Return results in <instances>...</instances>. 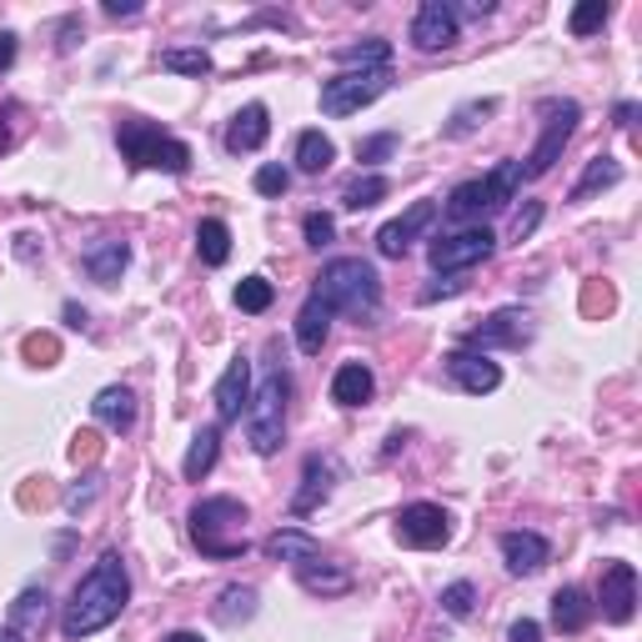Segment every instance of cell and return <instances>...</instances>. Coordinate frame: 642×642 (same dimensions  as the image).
<instances>
[{
    "mask_svg": "<svg viewBox=\"0 0 642 642\" xmlns=\"http://www.w3.org/2000/svg\"><path fill=\"white\" fill-rule=\"evenodd\" d=\"M462 35V15L452 0H422L412 15V45L417 51H446V45Z\"/></svg>",
    "mask_w": 642,
    "mask_h": 642,
    "instance_id": "10",
    "label": "cell"
},
{
    "mask_svg": "<svg viewBox=\"0 0 642 642\" xmlns=\"http://www.w3.org/2000/svg\"><path fill=\"white\" fill-rule=\"evenodd\" d=\"M492 110H497V101H492V96H482V101H462V106L452 110V116H446V136H452V141L472 136L477 126H487Z\"/></svg>",
    "mask_w": 642,
    "mask_h": 642,
    "instance_id": "34",
    "label": "cell"
},
{
    "mask_svg": "<svg viewBox=\"0 0 642 642\" xmlns=\"http://www.w3.org/2000/svg\"><path fill=\"white\" fill-rule=\"evenodd\" d=\"M377 392V377H371L367 361H347V367L331 377V402L337 407H367Z\"/></svg>",
    "mask_w": 642,
    "mask_h": 642,
    "instance_id": "21",
    "label": "cell"
},
{
    "mask_svg": "<svg viewBox=\"0 0 642 642\" xmlns=\"http://www.w3.org/2000/svg\"><path fill=\"white\" fill-rule=\"evenodd\" d=\"M337 61L347 71H387L392 66V41H381V35H371V41L361 45H347V51H337Z\"/></svg>",
    "mask_w": 642,
    "mask_h": 642,
    "instance_id": "31",
    "label": "cell"
},
{
    "mask_svg": "<svg viewBox=\"0 0 642 642\" xmlns=\"http://www.w3.org/2000/svg\"><path fill=\"white\" fill-rule=\"evenodd\" d=\"M618 181H622L618 156H592V161L582 166V176H577V186H572V201H588V197H598V191H608V186H618Z\"/></svg>",
    "mask_w": 642,
    "mask_h": 642,
    "instance_id": "30",
    "label": "cell"
},
{
    "mask_svg": "<svg viewBox=\"0 0 642 642\" xmlns=\"http://www.w3.org/2000/svg\"><path fill=\"white\" fill-rule=\"evenodd\" d=\"M296 582H302L306 592H316V598H341V592H351V572H347V567H331V562H322V557L296 562Z\"/></svg>",
    "mask_w": 642,
    "mask_h": 642,
    "instance_id": "19",
    "label": "cell"
},
{
    "mask_svg": "<svg viewBox=\"0 0 642 642\" xmlns=\"http://www.w3.org/2000/svg\"><path fill=\"white\" fill-rule=\"evenodd\" d=\"M457 292H462V282H436V286H427V292H422V306L442 302V296H457Z\"/></svg>",
    "mask_w": 642,
    "mask_h": 642,
    "instance_id": "48",
    "label": "cell"
},
{
    "mask_svg": "<svg viewBox=\"0 0 642 642\" xmlns=\"http://www.w3.org/2000/svg\"><path fill=\"white\" fill-rule=\"evenodd\" d=\"M11 66H15V35L0 31V71H11Z\"/></svg>",
    "mask_w": 642,
    "mask_h": 642,
    "instance_id": "49",
    "label": "cell"
},
{
    "mask_svg": "<svg viewBox=\"0 0 642 642\" xmlns=\"http://www.w3.org/2000/svg\"><path fill=\"white\" fill-rule=\"evenodd\" d=\"M387 86H392V71H341V76L322 81V110L327 116H357Z\"/></svg>",
    "mask_w": 642,
    "mask_h": 642,
    "instance_id": "7",
    "label": "cell"
},
{
    "mask_svg": "<svg viewBox=\"0 0 642 642\" xmlns=\"http://www.w3.org/2000/svg\"><path fill=\"white\" fill-rule=\"evenodd\" d=\"M533 337V316L523 312V306H502V312H492L482 327L467 331V351H487V347H523V341Z\"/></svg>",
    "mask_w": 642,
    "mask_h": 642,
    "instance_id": "11",
    "label": "cell"
},
{
    "mask_svg": "<svg viewBox=\"0 0 642 642\" xmlns=\"http://www.w3.org/2000/svg\"><path fill=\"white\" fill-rule=\"evenodd\" d=\"M211 618L221 622V628H241V622L256 618V588H246V582H231V588H221L217 608H211Z\"/></svg>",
    "mask_w": 642,
    "mask_h": 642,
    "instance_id": "26",
    "label": "cell"
},
{
    "mask_svg": "<svg viewBox=\"0 0 642 642\" xmlns=\"http://www.w3.org/2000/svg\"><path fill=\"white\" fill-rule=\"evenodd\" d=\"M432 221H436V201H412L402 217L387 221V227L377 231V251H381V256H407V246H412Z\"/></svg>",
    "mask_w": 642,
    "mask_h": 642,
    "instance_id": "13",
    "label": "cell"
},
{
    "mask_svg": "<svg viewBox=\"0 0 642 642\" xmlns=\"http://www.w3.org/2000/svg\"><path fill=\"white\" fill-rule=\"evenodd\" d=\"M302 231H306V246H331V236H337V221L327 217V211H312V217L302 221Z\"/></svg>",
    "mask_w": 642,
    "mask_h": 642,
    "instance_id": "41",
    "label": "cell"
},
{
    "mask_svg": "<svg viewBox=\"0 0 642 642\" xmlns=\"http://www.w3.org/2000/svg\"><path fill=\"white\" fill-rule=\"evenodd\" d=\"M217 457H221V427H201V432L191 436V452H186V462H181L186 482H201L211 467H217Z\"/></svg>",
    "mask_w": 642,
    "mask_h": 642,
    "instance_id": "27",
    "label": "cell"
},
{
    "mask_svg": "<svg viewBox=\"0 0 642 642\" xmlns=\"http://www.w3.org/2000/svg\"><path fill=\"white\" fill-rule=\"evenodd\" d=\"M592 622V602L582 588H562L552 598V628L557 632H582Z\"/></svg>",
    "mask_w": 642,
    "mask_h": 642,
    "instance_id": "29",
    "label": "cell"
},
{
    "mask_svg": "<svg viewBox=\"0 0 642 642\" xmlns=\"http://www.w3.org/2000/svg\"><path fill=\"white\" fill-rule=\"evenodd\" d=\"M286 186H292V171H286V166H262V171H256V191H262V197H286Z\"/></svg>",
    "mask_w": 642,
    "mask_h": 642,
    "instance_id": "42",
    "label": "cell"
},
{
    "mask_svg": "<svg viewBox=\"0 0 642 642\" xmlns=\"http://www.w3.org/2000/svg\"><path fill=\"white\" fill-rule=\"evenodd\" d=\"M537 221H543V201H527V207L512 217V241H527L537 231Z\"/></svg>",
    "mask_w": 642,
    "mask_h": 642,
    "instance_id": "45",
    "label": "cell"
},
{
    "mask_svg": "<svg viewBox=\"0 0 642 642\" xmlns=\"http://www.w3.org/2000/svg\"><path fill=\"white\" fill-rule=\"evenodd\" d=\"M6 120H11V106L0 110V151H6V146H11V126H6Z\"/></svg>",
    "mask_w": 642,
    "mask_h": 642,
    "instance_id": "52",
    "label": "cell"
},
{
    "mask_svg": "<svg viewBox=\"0 0 642 642\" xmlns=\"http://www.w3.org/2000/svg\"><path fill=\"white\" fill-rule=\"evenodd\" d=\"M472 608H477V588H472V582H452V588H442L446 618H472Z\"/></svg>",
    "mask_w": 642,
    "mask_h": 642,
    "instance_id": "40",
    "label": "cell"
},
{
    "mask_svg": "<svg viewBox=\"0 0 642 642\" xmlns=\"http://www.w3.org/2000/svg\"><path fill=\"white\" fill-rule=\"evenodd\" d=\"M327 337H331V312L316 296H306V306L296 312V347L306 351V357H316V351L327 347Z\"/></svg>",
    "mask_w": 642,
    "mask_h": 642,
    "instance_id": "24",
    "label": "cell"
},
{
    "mask_svg": "<svg viewBox=\"0 0 642 642\" xmlns=\"http://www.w3.org/2000/svg\"><path fill=\"white\" fill-rule=\"evenodd\" d=\"M25 357L31 361H55V337H25Z\"/></svg>",
    "mask_w": 642,
    "mask_h": 642,
    "instance_id": "46",
    "label": "cell"
},
{
    "mask_svg": "<svg viewBox=\"0 0 642 642\" xmlns=\"http://www.w3.org/2000/svg\"><path fill=\"white\" fill-rule=\"evenodd\" d=\"M96 492H101V477H81L76 487L66 492V512H71V517H76V512H86L91 502H96Z\"/></svg>",
    "mask_w": 642,
    "mask_h": 642,
    "instance_id": "44",
    "label": "cell"
},
{
    "mask_svg": "<svg viewBox=\"0 0 642 642\" xmlns=\"http://www.w3.org/2000/svg\"><path fill=\"white\" fill-rule=\"evenodd\" d=\"M397 543L422 547V552L446 547L452 543V517H446V507H436V502H412V507H402V517H397Z\"/></svg>",
    "mask_w": 642,
    "mask_h": 642,
    "instance_id": "9",
    "label": "cell"
},
{
    "mask_svg": "<svg viewBox=\"0 0 642 642\" xmlns=\"http://www.w3.org/2000/svg\"><path fill=\"white\" fill-rule=\"evenodd\" d=\"M191 543L201 547V557H241L246 552V502L236 497H201L191 507Z\"/></svg>",
    "mask_w": 642,
    "mask_h": 642,
    "instance_id": "3",
    "label": "cell"
},
{
    "mask_svg": "<svg viewBox=\"0 0 642 642\" xmlns=\"http://www.w3.org/2000/svg\"><path fill=\"white\" fill-rule=\"evenodd\" d=\"M161 71H176V76H211V55L207 51H186V45H176V51H161Z\"/></svg>",
    "mask_w": 642,
    "mask_h": 642,
    "instance_id": "35",
    "label": "cell"
},
{
    "mask_svg": "<svg viewBox=\"0 0 642 642\" xmlns=\"http://www.w3.org/2000/svg\"><path fill=\"white\" fill-rule=\"evenodd\" d=\"M487 186H492V197H497V207H507V201L517 197V186H523V161H502L497 171L487 176Z\"/></svg>",
    "mask_w": 642,
    "mask_h": 642,
    "instance_id": "39",
    "label": "cell"
},
{
    "mask_svg": "<svg viewBox=\"0 0 642 642\" xmlns=\"http://www.w3.org/2000/svg\"><path fill=\"white\" fill-rule=\"evenodd\" d=\"M286 397H292V377L282 367H272L262 377V387H251L246 402V436L256 457H276L286 442Z\"/></svg>",
    "mask_w": 642,
    "mask_h": 642,
    "instance_id": "4",
    "label": "cell"
},
{
    "mask_svg": "<svg viewBox=\"0 0 642 642\" xmlns=\"http://www.w3.org/2000/svg\"><path fill=\"white\" fill-rule=\"evenodd\" d=\"M266 136H272V116L266 106H241L227 126V151L231 156H246V151H262Z\"/></svg>",
    "mask_w": 642,
    "mask_h": 642,
    "instance_id": "18",
    "label": "cell"
},
{
    "mask_svg": "<svg viewBox=\"0 0 642 642\" xmlns=\"http://www.w3.org/2000/svg\"><path fill=\"white\" fill-rule=\"evenodd\" d=\"M166 642H201V638H197V632H171Z\"/></svg>",
    "mask_w": 642,
    "mask_h": 642,
    "instance_id": "55",
    "label": "cell"
},
{
    "mask_svg": "<svg viewBox=\"0 0 642 642\" xmlns=\"http://www.w3.org/2000/svg\"><path fill=\"white\" fill-rule=\"evenodd\" d=\"M312 296L327 306V312H347V316H357V322H367L381 306V276H377V266L361 262V256H337V262L322 266Z\"/></svg>",
    "mask_w": 642,
    "mask_h": 642,
    "instance_id": "2",
    "label": "cell"
},
{
    "mask_svg": "<svg viewBox=\"0 0 642 642\" xmlns=\"http://www.w3.org/2000/svg\"><path fill=\"white\" fill-rule=\"evenodd\" d=\"M577 116H582V106H577V101H557V106H547L543 141H537V146H533V156H527L523 181H537V176H547L557 161H562L567 141H572V131H577Z\"/></svg>",
    "mask_w": 642,
    "mask_h": 642,
    "instance_id": "8",
    "label": "cell"
},
{
    "mask_svg": "<svg viewBox=\"0 0 642 642\" xmlns=\"http://www.w3.org/2000/svg\"><path fill=\"white\" fill-rule=\"evenodd\" d=\"M502 562L512 577H533L547 562V537L543 533H502Z\"/></svg>",
    "mask_w": 642,
    "mask_h": 642,
    "instance_id": "17",
    "label": "cell"
},
{
    "mask_svg": "<svg viewBox=\"0 0 642 642\" xmlns=\"http://www.w3.org/2000/svg\"><path fill=\"white\" fill-rule=\"evenodd\" d=\"M81 266H86L91 282L116 286L120 276H126V266H131V246L116 241V236H101V241H91V246L81 251Z\"/></svg>",
    "mask_w": 642,
    "mask_h": 642,
    "instance_id": "16",
    "label": "cell"
},
{
    "mask_svg": "<svg viewBox=\"0 0 642 642\" xmlns=\"http://www.w3.org/2000/svg\"><path fill=\"white\" fill-rule=\"evenodd\" d=\"M507 642H543V628H537V622H533V618H523V622H512Z\"/></svg>",
    "mask_w": 642,
    "mask_h": 642,
    "instance_id": "47",
    "label": "cell"
},
{
    "mask_svg": "<svg viewBox=\"0 0 642 642\" xmlns=\"http://www.w3.org/2000/svg\"><path fill=\"white\" fill-rule=\"evenodd\" d=\"M608 15H612L608 0H582V6L572 11V21H567V31H572V35H592V31H602V25H608Z\"/></svg>",
    "mask_w": 642,
    "mask_h": 642,
    "instance_id": "38",
    "label": "cell"
},
{
    "mask_svg": "<svg viewBox=\"0 0 642 642\" xmlns=\"http://www.w3.org/2000/svg\"><path fill=\"white\" fill-rule=\"evenodd\" d=\"M331 161H337V146H331V136L302 131V141H296V166H302L306 176H322Z\"/></svg>",
    "mask_w": 642,
    "mask_h": 642,
    "instance_id": "33",
    "label": "cell"
},
{
    "mask_svg": "<svg viewBox=\"0 0 642 642\" xmlns=\"http://www.w3.org/2000/svg\"><path fill=\"white\" fill-rule=\"evenodd\" d=\"M632 116H638V106H632V101H622V106H618V126H632Z\"/></svg>",
    "mask_w": 642,
    "mask_h": 642,
    "instance_id": "53",
    "label": "cell"
},
{
    "mask_svg": "<svg viewBox=\"0 0 642 642\" xmlns=\"http://www.w3.org/2000/svg\"><path fill=\"white\" fill-rule=\"evenodd\" d=\"M0 642H25L21 632H11V628H0Z\"/></svg>",
    "mask_w": 642,
    "mask_h": 642,
    "instance_id": "56",
    "label": "cell"
},
{
    "mask_svg": "<svg viewBox=\"0 0 642 642\" xmlns=\"http://www.w3.org/2000/svg\"><path fill=\"white\" fill-rule=\"evenodd\" d=\"M66 322H71V327H86V312H81V306L71 302V306H66Z\"/></svg>",
    "mask_w": 642,
    "mask_h": 642,
    "instance_id": "54",
    "label": "cell"
},
{
    "mask_svg": "<svg viewBox=\"0 0 642 642\" xmlns=\"http://www.w3.org/2000/svg\"><path fill=\"white\" fill-rule=\"evenodd\" d=\"M106 15H141L136 0H106Z\"/></svg>",
    "mask_w": 642,
    "mask_h": 642,
    "instance_id": "51",
    "label": "cell"
},
{
    "mask_svg": "<svg viewBox=\"0 0 642 642\" xmlns=\"http://www.w3.org/2000/svg\"><path fill=\"white\" fill-rule=\"evenodd\" d=\"M126 602H131V572H126L120 552H101L96 567H91L76 582V592H71L66 612H61V632H66L71 642L91 638V632L110 628V622L126 612Z\"/></svg>",
    "mask_w": 642,
    "mask_h": 642,
    "instance_id": "1",
    "label": "cell"
},
{
    "mask_svg": "<svg viewBox=\"0 0 642 642\" xmlns=\"http://www.w3.org/2000/svg\"><path fill=\"white\" fill-rule=\"evenodd\" d=\"M492 251H497V236H492L487 227H462V231H452V236H436L432 251H427V262H432L436 276H457V272L482 266Z\"/></svg>",
    "mask_w": 642,
    "mask_h": 642,
    "instance_id": "6",
    "label": "cell"
},
{
    "mask_svg": "<svg viewBox=\"0 0 642 642\" xmlns=\"http://www.w3.org/2000/svg\"><path fill=\"white\" fill-rule=\"evenodd\" d=\"M598 602H602V618L608 622H632L638 612V567L632 562H608L602 567V588H598Z\"/></svg>",
    "mask_w": 642,
    "mask_h": 642,
    "instance_id": "12",
    "label": "cell"
},
{
    "mask_svg": "<svg viewBox=\"0 0 642 642\" xmlns=\"http://www.w3.org/2000/svg\"><path fill=\"white\" fill-rule=\"evenodd\" d=\"M45 618H51V598H45V588H25L21 598L11 602V632H21V638H41Z\"/></svg>",
    "mask_w": 642,
    "mask_h": 642,
    "instance_id": "25",
    "label": "cell"
},
{
    "mask_svg": "<svg viewBox=\"0 0 642 642\" xmlns=\"http://www.w3.org/2000/svg\"><path fill=\"white\" fill-rule=\"evenodd\" d=\"M211 402H217V427L241 422V417H246V402H251V361L246 357H236L227 371H221Z\"/></svg>",
    "mask_w": 642,
    "mask_h": 642,
    "instance_id": "15",
    "label": "cell"
},
{
    "mask_svg": "<svg viewBox=\"0 0 642 642\" xmlns=\"http://www.w3.org/2000/svg\"><path fill=\"white\" fill-rule=\"evenodd\" d=\"M331 477H337V467H331L327 457H306L302 492L292 497V517H306V512L322 507V502H327V492H331Z\"/></svg>",
    "mask_w": 642,
    "mask_h": 642,
    "instance_id": "20",
    "label": "cell"
},
{
    "mask_svg": "<svg viewBox=\"0 0 642 642\" xmlns=\"http://www.w3.org/2000/svg\"><path fill=\"white\" fill-rule=\"evenodd\" d=\"M446 371H452V381L472 397H487V392L502 387V367L487 357V351H467V347L452 351V357H446Z\"/></svg>",
    "mask_w": 642,
    "mask_h": 642,
    "instance_id": "14",
    "label": "cell"
},
{
    "mask_svg": "<svg viewBox=\"0 0 642 642\" xmlns=\"http://www.w3.org/2000/svg\"><path fill=\"white\" fill-rule=\"evenodd\" d=\"M266 552L276 557V562H306V557H322V543H316L312 533H302V527H282V533L266 537Z\"/></svg>",
    "mask_w": 642,
    "mask_h": 642,
    "instance_id": "28",
    "label": "cell"
},
{
    "mask_svg": "<svg viewBox=\"0 0 642 642\" xmlns=\"http://www.w3.org/2000/svg\"><path fill=\"white\" fill-rule=\"evenodd\" d=\"M116 141L126 151V161L141 166V171H166V176H181L191 166V146L166 136L161 126L151 120H120L116 126Z\"/></svg>",
    "mask_w": 642,
    "mask_h": 642,
    "instance_id": "5",
    "label": "cell"
},
{
    "mask_svg": "<svg viewBox=\"0 0 642 642\" xmlns=\"http://www.w3.org/2000/svg\"><path fill=\"white\" fill-rule=\"evenodd\" d=\"M197 256L207 266H227V256H231V227L227 221H217V217H207L197 227Z\"/></svg>",
    "mask_w": 642,
    "mask_h": 642,
    "instance_id": "32",
    "label": "cell"
},
{
    "mask_svg": "<svg viewBox=\"0 0 642 642\" xmlns=\"http://www.w3.org/2000/svg\"><path fill=\"white\" fill-rule=\"evenodd\" d=\"M71 457H76V462H81V457H96V436L81 432V436H76V446H71Z\"/></svg>",
    "mask_w": 642,
    "mask_h": 642,
    "instance_id": "50",
    "label": "cell"
},
{
    "mask_svg": "<svg viewBox=\"0 0 642 642\" xmlns=\"http://www.w3.org/2000/svg\"><path fill=\"white\" fill-rule=\"evenodd\" d=\"M487 211H502L497 197H492L487 176H482V181H462L457 191L446 197V217L452 221H477V217H487Z\"/></svg>",
    "mask_w": 642,
    "mask_h": 642,
    "instance_id": "22",
    "label": "cell"
},
{
    "mask_svg": "<svg viewBox=\"0 0 642 642\" xmlns=\"http://www.w3.org/2000/svg\"><path fill=\"white\" fill-rule=\"evenodd\" d=\"M387 197V176H357V181L347 186V191H341V201H347L351 211H367V207H377V201Z\"/></svg>",
    "mask_w": 642,
    "mask_h": 642,
    "instance_id": "36",
    "label": "cell"
},
{
    "mask_svg": "<svg viewBox=\"0 0 642 642\" xmlns=\"http://www.w3.org/2000/svg\"><path fill=\"white\" fill-rule=\"evenodd\" d=\"M272 302H276V286L266 282V276H246V282L236 286V306H241V312H251V316H262Z\"/></svg>",
    "mask_w": 642,
    "mask_h": 642,
    "instance_id": "37",
    "label": "cell"
},
{
    "mask_svg": "<svg viewBox=\"0 0 642 642\" xmlns=\"http://www.w3.org/2000/svg\"><path fill=\"white\" fill-rule=\"evenodd\" d=\"M91 412H96V422L110 427V432H131L136 427V397L126 392V387H101L96 402H91Z\"/></svg>",
    "mask_w": 642,
    "mask_h": 642,
    "instance_id": "23",
    "label": "cell"
},
{
    "mask_svg": "<svg viewBox=\"0 0 642 642\" xmlns=\"http://www.w3.org/2000/svg\"><path fill=\"white\" fill-rule=\"evenodd\" d=\"M397 151V131H381V136H367V141L357 146L361 161H387V156Z\"/></svg>",
    "mask_w": 642,
    "mask_h": 642,
    "instance_id": "43",
    "label": "cell"
}]
</instances>
